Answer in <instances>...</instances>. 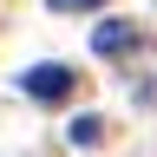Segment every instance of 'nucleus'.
Here are the masks:
<instances>
[{"label":"nucleus","mask_w":157,"mask_h":157,"mask_svg":"<svg viewBox=\"0 0 157 157\" xmlns=\"http://www.w3.org/2000/svg\"><path fill=\"white\" fill-rule=\"evenodd\" d=\"M20 92L39 98V105H66V98L78 92V72L59 66V59H46V66H26V72H20Z\"/></svg>","instance_id":"obj_1"},{"label":"nucleus","mask_w":157,"mask_h":157,"mask_svg":"<svg viewBox=\"0 0 157 157\" xmlns=\"http://www.w3.org/2000/svg\"><path fill=\"white\" fill-rule=\"evenodd\" d=\"M52 7H105V0H52Z\"/></svg>","instance_id":"obj_4"},{"label":"nucleus","mask_w":157,"mask_h":157,"mask_svg":"<svg viewBox=\"0 0 157 157\" xmlns=\"http://www.w3.org/2000/svg\"><path fill=\"white\" fill-rule=\"evenodd\" d=\"M137 46H144V26L137 20H98L92 26V52L98 59H131Z\"/></svg>","instance_id":"obj_2"},{"label":"nucleus","mask_w":157,"mask_h":157,"mask_svg":"<svg viewBox=\"0 0 157 157\" xmlns=\"http://www.w3.org/2000/svg\"><path fill=\"white\" fill-rule=\"evenodd\" d=\"M66 144L72 151H98V144H105V118H98V111L72 118V124H66Z\"/></svg>","instance_id":"obj_3"}]
</instances>
